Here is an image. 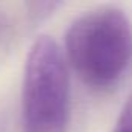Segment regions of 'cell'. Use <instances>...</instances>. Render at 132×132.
Returning a JSON list of instances; mask_svg holds the SVG:
<instances>
[{
    "label": "cell",
    "instance_id": "obj_1",
    "mask_svg": "<svg viewBox=\"0 0 132 132\" xmlns=\"http://www.w3.org/2000/svg\"><path fill=\"white\" fill-rule=\"evenodd\" d=\"M65 51L78 76L106 90L132 64V27L118 8H98L78 17L65 34Z\"/></svg>",
    "mask_w": 132,
    "mask_h": 132
},
{
    "label": "cell",
    "instance_id": "obj_2",
    "mask_svg": "<svg viewBox=\"0 0 132 132\" xmlns=\"http://www.w3.org/2000/svg\"><path fill=\"white\" fill-rule=\"evenodd\" d=\"M23 132H64L70 82L59 45L39 37L30 50L23 76Z\"/></svg>",
    "mask_w": 132,
    "mask_h": 132
},
{
    "label": "cell",
    "instance_id": "obj_3",
    "mask_svg": "<svg viewBox=\"0 0 132 132\" xmlns=\"http://www.w3.org/2000/svg\"><path fill=\"white\" fill-rule=\"evenodd\" d=\"M113 132H132V92L123 106Z\"/></svg>",
    "mask_w": 132,
    "mask_h": 132
}]
</instances>
